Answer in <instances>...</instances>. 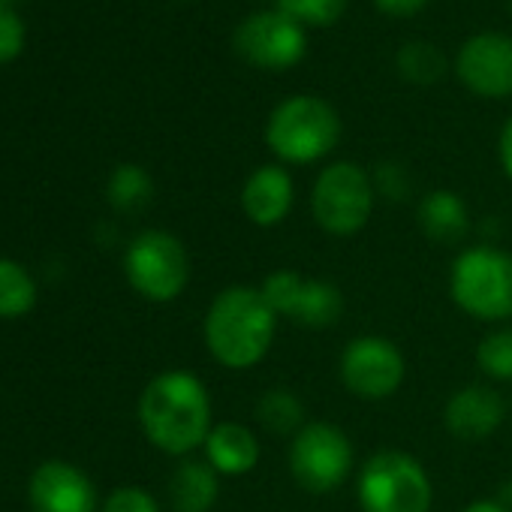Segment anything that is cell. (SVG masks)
Instances as JSON below:
<instances>
[{
  "instance_id": "cell-1",
  "label": "cell",
  "mask_w": 512,
  "mask_h": 512,
  "mask_svg": "<svg viewBox=\"0 0 512 512\" xmlns=\"http://www.w3.org/2000/svg\"><path fill=\"white\" fill-rule=\"evenodd\" d=\"M136 419L157 452L169 458H190L214 428L211 392L193 371H160L139 392Z\"/></svg>"
},
{
  "instance_id": "cell-2",
  "label": "cell",
  "mask_w": 512,
  "mask_h": 512,
  "mask_svg": "<svg viewBox=\"0 0 512 512\" xmlns=\"http://www.w3.org/2000/svg\"><path fill=\"white\" fill-rule=\"evenodd\" d=\"M278 314L260 287L229 284L205 308L202 341L208 356L226 371H253L272 353Z\"/></svg>"
},
{
  "instance_id": "cell-3",
  "label": "cell",
  "mask_w": 512,
  "mask_h": 512,
  "mask_svg": "<svg viewBox=\"0 0 512 512\" xmlns=\"http://www.w3.org/2000/svg\"><path fill=\"white\" fill-rule=\"evenodd\" d=\"M449 296L476 323H512V253L497 244H467L449 266Z\"/></svg>"
},
{
  "instance_id": "cell-4",
  "label": "cell",
  "mask_w": 512,
  "mask_h": 512,
  "mask_svg": "<svg viewBox=\"0 0 512 512\" xmlns=\"http://www.w3.org/2000/svg\"><path fill=\"white\" fill-rule=\"evenodd\" d=\"M338 109L314 94L281 100L266 121V145L284 166H311L326 160L341 142Z\"/></svg>"
},
{
  "instance_id": "cell-5",
  "label": "cell",
  "mask_w": 512,
  "mask_h": 512,
  "mask_svg": "<svg viewBox=\"0 0 512 512\" xmlns=\"http://www.w3.org/2000/svg\"><path fill=\"white\" fill-rule=\"evenodd\" d=\"M362 512H431L434 485L425 464L404 449H377L356 470Z\"/></svg>"
},
{
  "instance_id": "cell-6",
  "label": "cell",
  "mask_w": 512,
  "mask_h": 512,
  "mask_svg": "<svg viewBox=\"0 0 512 512\" xmlns=\"http://www.w3.org/2000/svg\"><path fill=\"white\" fill-rule=\"evenodd\" d=\"M121 266L130 290L151 305L181 299L190 284V253L169 229L136 232L124 247Z\"/></svg>"
},
{
  "instance_id": "cell-7",
  "label": "cell",
  "mask_w": 512,
  "mask_h": 512,
  "mask_svg": "<svg viewBox=\"0 0 512 512\" xmlns=\"http://www.w3.org/2000/svg\"><path fill=\"white\" fill-rule=\"evenodd\" d=\"M311 217L332 238L359 235L377 205L371 172L353 160H335L323 166L311 184Z\"/></svg>"
},
{
  "instance_id": "cell-8",
  "label": "cell",
  "mask_w": 512,
  "mask_h": 512,
  "mask_svg": "<svg viewBox=\"0 0 512 512\" xmlns=\"http://www.w3.org/2000/svg\"><path fill=\"white\" fill-rule=\"evenodd\" d=\"M356 467L350 434L326 419H311L287 446V470L308 494L338 491Z\"/></svg>"
},
{
  "instance_id": "cell-9",
  "label": "cell",
  "mask_w": 512,
  "mask_h": 512,
  "mask_svg": "<svg viewBox=\"0 0 512 512\" xmlns=\"http://www.w3.org/2000/svg\"><path fill=\"white\" fill-rule=\"evenodd\" d=\"M338 380L359 401H386L407 380V359L386 335H356L338 356Z\"/></svg>"
},
{
  "instance_id": "cell-10",
  "label": "cell",
  "mask_w": 512,
  "mask_h": 512,
  "mask_svg": "<svg viewBox=\"0 0 512 512\" xmlns=\"http://www.w3.org/2000/svg\"><path fill=\"white\" fill-rule=\"evenodd\" d=\"M266 302L278 320H290L302 329H329L344 317V293L326 278H305L296 269H275L260 284Z\"/></svg>"
},
{
  "instance_id": "cell-11",
  "label": "cell",
  "mask_w": 512,
  "mask_h": 512,
  "mask_svg": "<svg viewBox=\"0 0 512 512\" xmlns=\"http://www.w3.org/2000/svg\"><path fill=\"white\" fill-rule=\"evenodd\" d=\"M232 46L244 64L269 73H284L302 64L308 52V34L281 10H263L235 28Z\"/></svg>"
},
{
  "instance_id": "cell-12",
  "label": "cell",
  "mask_w": 512,
  "mask_h": 512,
  "mask_svg": "<svg viewBox=\"0 0 512 512\" xmlns=\"http://www.w3.org/2000/svg\"><path fill=\"white\" fill-rule=\"evenodd\" d=\"M455 73L476 97H512V37L500 31L473 34L455 55Z\"/></svg>"
},
{
  "instance_id": "cell-13",
  "label": "cell",
  "mask_w": 512,
  "mask_h": 512,
  "mask_svg": "<svg viewBox=\"0 0 512 512\" xmlns=\"http://www.w3.org/2000/svg\"><path fill=\"white\" fill-rule=\"evenodd\" d=\"M28 503L34 512H100L91 476L64 458H49L28 479Z\"/></svg>"
},
{
  "instance_id": "cell-14",
  "label": "cell",
  "mask_w": 512,
  "mask_h": 512,
  "mask_svg": "<svg viewBox=\"0 0 512 512\" xmlns=\"http://www.w3.org/2000/svg\"><path fill=\"white\" fill-rule=\"evenodd\" d=\"M509 416V401L488 383H470L449 395L443 407L446 431L461 443H482L494 437Z\"/></svg>"
},
{
  "instance_id": "cell-15",
  "label": "cell",
  "mask_w": 512,
  "mask_h": 512,
  "mask_svg": "<svg viewBox=\"0 0 512 512\" xmlns=\"http://www.w3.org/2000/svg\"><path fill=\"white\" fill-rule=\"evenodd\" d=\"M238 202L253 226L275 229L296 208V181L284 163H263L244 178Z\"/></svg>"
},
{
  "instance_id": "cell-16",
  "label": "cell",
  "mask_w": 512,
  "mask_h": 512,
  "mask_svg": "<svg viewBox=\"0 0 512 512\" xmlns=\"http://www.w3.org/2000/svg\"><path fill=\"white\" fill-rule=\"evenodd\" d=\"M202 458L220 476L235 479V476H247L256 470V464L263 458V443H260V434L247 428L244 422L223 419V422H214V428L208 431L202 443Z\"/></svg>"
},
{
  "instance_id": "cell-17",
  "label": "cell",
  "mask_w": 512,
  "mask_h": 512,
  "mask_svg": "<svg viewBox=\"0 0 512 512\" xmlns=\"http://www.w3.org/2000/svg\"><path fill=\"white\" fill-rule=\"evenodd\" d=\"M416 223L431 244L455 247L470 235V208L455 190H428L416 205Z\"/></svg>"
},
{
  "instance_id": "cell-18",
  "label": "cell",
  "mask_w": 512,
  "mask_h": 512,
  "mask_svg": "<svg viewBox=\"0 0 512 512\" xmlns=\"http://www.w3.org/2000/svg\"><path fill=\"white\" fill-rule=\"evenodd\" d=\"M220 479L205 458H178L166 485L172 512H211L220 500Z\"/></svg>"
},
{
  "instance_id": "cell-19",
  "label": "cell",
  "mask_w": 512,
  "mask_h": 512,
  "mask_svg": "<svg viewBox=\"0 0 512 512\" xmlns=\"http://www.w3.org/2000/svg\"><path fill=\"white\" fill-rule=\"evenodd\" d=\"M256 422L260 428L272 437H287L293 440L311 419H308V407L305 401L287 389V386H272L266 389L260 398H256Z\"/></svg>"
},
{
  "instance_id": "cell-20",
  "label": "cell",
  "mask_w": 512,
  "mask_h": 512,
  "mask_svg": "<svg viewBox=\"0 0 512 512\" xmlns=\"http://www.w3.org/2000/svg\"><path fill=\"white\" fill-rule=\"evenodd\" d=\"M40 302V284L34 272L10 260V256H0V320H22L28 317Z\"/></svg>"
},
{
  "instance_id": "cell-21",
  "label": "cell",
  "mask_w": 512,
  "mask_h": 512,
  "mask_svg": "<svg viewBox=\"0 0 512 512\" xmlns=\"http://www.w3.org/2000/svg\"><path fill=\"white\" fill-rule=\"evenodd\" d=\"M106 199L121 214H136L151 205L154 199V178L139 163H121L112 169L106 181Z\"/></svg>"
},
{
  "instance_id": "cell-22",
  "label": "cell",
  "mask_w": 512,
  "mask_h": 512,
  "mask_svg": "<svg viewBox=\"0 0 512 512\" xmlns=\"http://www.w3.org/2000/svg\"><path fill=\"white\" fill-rule=\"evenodd\" d=\"M395 67L401 73L404 82L419 85V88H431L434 82L443 79L446 73V58L437 46L425 43V40H410L398 49L395 55Z\"/></svg>"
},
{
  "instance_id": "cell-23",
  "label": "cell",
  "mask_w": 512,
  "mask_h": 512,
  "mask_svg": "<svg viewBox=\"0 0 512 512\" xmlns=\"http://www.w3.org/2000/svg\"><path fill=\"white\" fill-rule=\"evenodd\" d=\"M476 368L491 383H512V323L494 326L476 344Z\"/></svg>"
},
{
  "instance_id": "cell-24",
  "label": "cell",
  "mask_w": 512,
  "mask_h": 512,
  "mask_svg": "<svg viewBox=\"0 0 512 512\" xmlns=\"http://www.w3.org/2000/svg\"><path fill=\"white\" fill-rule=\"evenodd\" d=\"M350 0H275V10L302 28H332L347 13Z\"/></svg>"
},
{
  "instance_id": "cell-25",
  "label": "cell",
  "mask_w": 512,
  "mask_h": 512,
  "mask_svg": "<svg viewBox=\"0 0 512 512\" xmlns=\"http://www.w3.org/2000/svg\"><path fill=\"white\" fill-rule=\"evenodd\" d=\"M100 512H163V509L157 497L142 485H118L103 497Z\"/></svg>"
},
{
  "instance_id": "cell-26",
  "label": "cell",
  "mask_w": 512,
  "mask_h": 512,
  "mask_svg": "<svg viewBox=\"0 0 512 512\" xmlns=\"http://www.w3.org/2000/svg\"><path fill=\"white\" fill-rule=\"evenodd\" d=\"M25 49V22L16 16L10 4L0 0V64L19 58Z\"/></svg>"
},
{
  "instance_id": "cell-27",
  "label": "cell",
  "mask_w": 512,
  "mask_h": 512,
  "mask_svg": "<svg viewBox=\"0 0 512 512\" xmlns=\"http://www.w3.org/2000/svg\"><path fill=\"white\" fill-rule=\"evenodd\" d=\"M371 181H374L377 196H386V199H392V202H404L407 193H410L407 169H404L401 163H392V160H383L380 166H374Z\"/></svg>"
},
{
  "instance_id": "cell-28",
  "label": "cell",
  "mask_w": 512,
  "mask_h": 512,
  "mask_svg": "<svg viewBox=\"0 0 512 512\" xmlns=\"http://www.w3.org/2000/svg\"><path fill=\"white\" fill-rule=\"evenodd\" d=\"M431 0H374V7L383 13V16H392V19H410L416 13H422Z\"/></svg>"
},
{
  "instance_id": "cell-29",
  "label": "cell",
  "mask_w": 512,
  "mask_h": 512,
  "mask_svg": "<svg viewBox=\"0 0 512 512\" xmlns=\"http://www.w3.org/2000/svg\"><path fill=\"white\" fill-rule=\"evenodd\" d=\"M497 157H500L503 175L512 181V115H509L506 124L500 127V136H497Z\"/></svg>"
},
{
  "instance_id": "cell-30",
  "label": "cell",
  "mask_w": 512,
  "mask_h": 512,
  "mask_svg": "<svg viewBox=\"0 0 512 512\" xmlns=\"http://www.w3.org/2000/svg\"><path fill=\"white\" fill-rule=\"evenodd\" d=\"M461 512H506L494 497H476V500H470Z\"/></svg>"
},
{
  "instance_id": "cell-31",
  "label": "cell",
  "mask_w": 512,
  "mask_h": 512,
  "mask_svg": "<svg viewBox=\"0 0 512 512\" xmlns=\"http://www.w3.org/2000/svg\"><path fill=\"white\" fill-rule=\"evenodd\" d=\"M494 500L506 509V512H512V479H506L500 488H497V494H494Z\"/></svg>"
},
{
  "instance_id": "cell-32",
  "label": "cell",
  "mask_w": 512,
  "mask_h": 512,
  "mask_svg": "<svg viewBox=\"0 0 512 512\" xmlns=\"http://www.w3.org/2000/svg\"><path fill=\"white\" fill-rule=\"evenodd\" d=\"M509 410H512V398H509Z\"/></svg>"
},
{
  "instance_id": "cell-33",
  "label": "cell",
  "mask_w": 512,
  "mask_h": 512,
  "mask_svg": "<svg viewBox=\"0 0 512 512\" xmlns=\"http://www.w3.org/2000/svg\"><path fill=\"white\" fill-rule=\"evenodd\" d=\"M4 4H13V0H4Z\"/></svg>"
}]
</instances>
